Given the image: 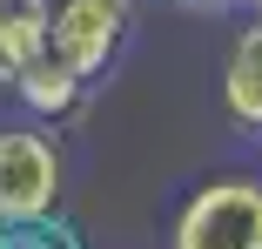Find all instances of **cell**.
I'll return each mask as SVG.
<instances>
[{
	"mask_svg": "<svg viewBox=\"0 0 262 249\" xmlns=\"http://www.w3.org/2000/svg\"><path fill=\"white\" fill-rule=\"evenodd\" d=\"M47 54V14H0V88H14Z\"/></svg>",
	"mask_w": 262,
	"mask_h": 249,
	"instance_id": "8992f818",
	"label": "cell"
},
{
	"mask_svg": "<svg viewBox=\"0 0 262 249\" xmlns=\"http://www.w3.org/2000/svg\"><path fill=\"white\" fill-rule=\"evenodd\" d=\"M0 14H47V0H0Z\"/></svg>",
	"mask_w": 262,
	"mask_h": 249,
	"instance_id": "ba28073f",
	"label": "cell"
},
{
	"mask_svg": "<svg viewBox=\"0 0 262 249\" xmlns=\"http://www.w3.org/2000/svg\"><path fill=\"white\" fill-rule=\"evenodd\" d=\"M255 7H262V0H255Z\"/></svg>",
	"mask_w": 262,
	"mask_h": 249,
	"instance_id": "9c48e42d",
	"label": "cell"
},
{
	"mask_svg": "<svg viewBox=\"0 0 262 249\" xmlns=\"http://www.w3.org/2000/svg\"><path fill=\"white\" fill-rule=\"evenodd\" d=\"M61 209V148L40 121H0V222H34Z\"/></svg>",
	"mask_w": 262,
	"mask_h": 249,
	"instance_id": "7a4b0ae2",
	"label": "cell"
},
{
	"mask_svg": "<svg viewBox=\"0 0 262 249\" xmlns=\"http://www.w3.org/2000/svg\"><path fill=\"white\" fill-rule=\"evenodd\" d=\"M88 74H74L68 61H54V54H40L20 81H14V101L27 108V121H40V128H68V121H81V108H88Z\"/></svg>",
	"mask_w": 262,
	"mask_h": 249,
	"instance_id": "277c9868",
	"label": "cell"
},
{
	"mask_svg": "<svg viewBox=\"0 0 262 249\" xmlns=\"http://www.w3.org/2000/svg\"><path fill=\"white\" fill-rule=\"evenodd\" d=\"M135 27V0H47V54L101 81Z\"/></svg>",
	"mask_w": 262,
	"mask_h": 249,
	"instance_id": "3957f363",
	"label": "cell"
},
{
	"mask_svg": "<svg viewBox=\"0 0 262 249\" xmlns=\"http://www.w3.org/2000/svg\"><path fill=\"white\" fill-rule=\"evenodd\" d=\"M168 249H262V182L255 175L202 182L175 216Z\"/></svg>",
	"mask_w": 262,
	"mask_h": 249,
	"instance_id": "6da1fadb",
	"label": "cell"
},
{
	"mask_svg": "<svg viewBox=\"0 0 262 249\" xmlns=\"http://www.w3.org/2000/svg\"><path fill=\"white\" fill-rule=\"evenodd\" d=\"M222 108L235 128H255L262 135V20H249L222 61Z\"/></svg>",
	"mask_w": 262,
	"mask_h": 249,
	"instance_id": "5b68a950",
	"label": "cell"
},
{
	"mask_svg": "<svg viewBox=\"0 0 262 249\" xmlns=\"http://www.w3.org/2000/svg\"><path fill=\"white\" fill-rule=\"evenodd\" d=\"M0 249H88V242L54 209V216H34V222H0Z\"/></svg>",
	"mask_w": 262,
	"mask_h": 249,
	"instance_id": "52a82bcc",
	"label": "cell"
}]
</instances>
